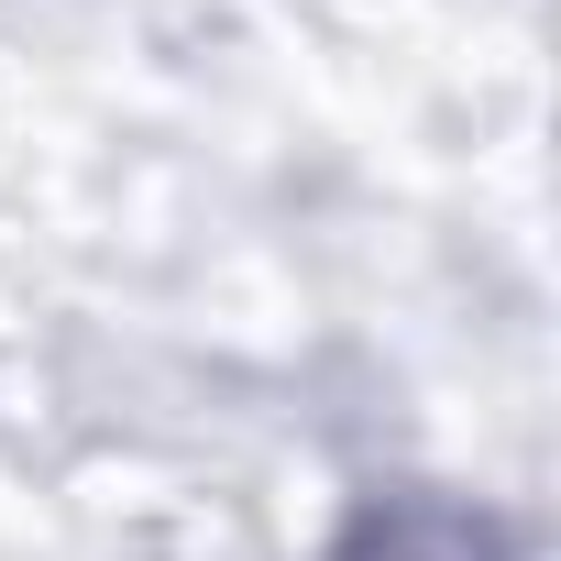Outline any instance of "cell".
I'll return each mask as SVG.
<instances>
[{"label": "cell", "mask_w": 561, "mask_h": 561, "mask_svg": "<svg viewBox=\"0 0 561 561\" xmlns=\"http://www.w3.org/2000/svg\"><path fill=\"white\" fill-rule=\"evenodd\" d=\"M342 561H484V528L451 506H375Z\"/></svg>", "instance_id": "6da1fadb"}]
</instances>
